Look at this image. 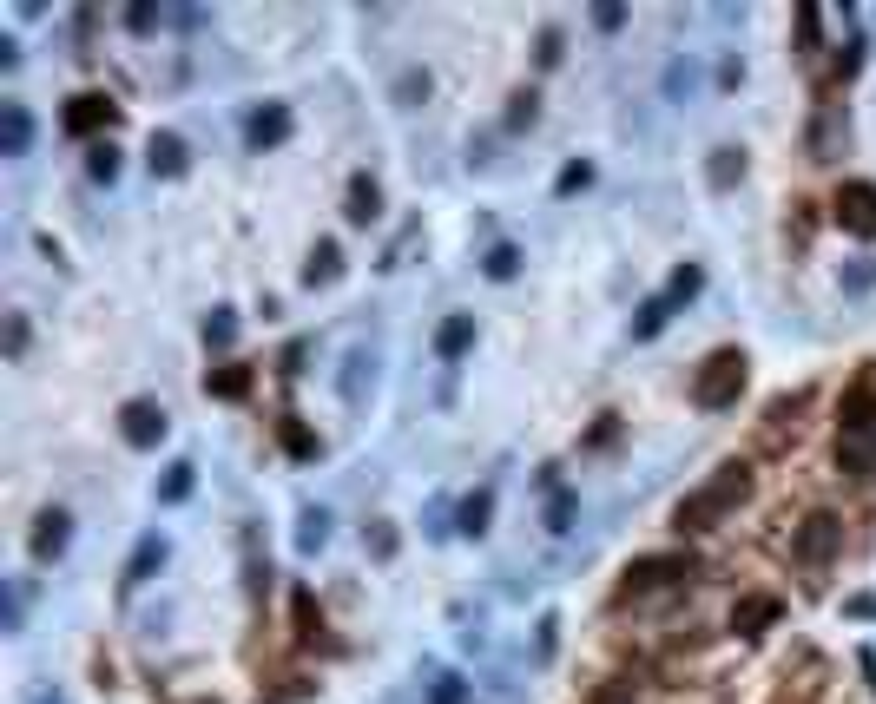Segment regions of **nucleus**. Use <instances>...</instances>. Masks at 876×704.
<instances>
[{"instance_id": "nucleus-18", "label": "nucleus", "mask_w": 876, "mask_h": 704, "mask_svg": "<svg viewBox=\"0 0 876 704\" xmlns=\"http://www.w3.org/2000/svg\"><path fill=\"white\" fill-rule=\"evenodd\" d=\"M738 172H745V152H732V145H725V152H712V185L718 191H732Z\"/></svg>"}, {"instance_id": "nucleus-13", "label": "nucleus", "mask_w": 876, "mask_h": 704, "mask_svg": "<svg viewBox=\"0 0 876 704\" xmlns=\"http://www.w3.org/2000/svg\"><path fill=\"white\" fill-rule=\"evenodd\" d=\"M27 139H33L27 106H0V145H7V158H20V152H27Z\"/></svg>"}, {"instance_id": "nucleus-20", "label": "nucleus", "mask_w": 876, "mask_h": 704, "mask_svg": "<svg viewBox=\"0 0 876 704\" xmlns=\"http://www.w3.org/2000/svg\"><path fill=\"white\" fill-rule=\"evenodd\" d=\"M297 639H303V645H317V639H323V612L310 606V593H297Z\"/></svg>"}, {"instance_id": "nucleus-29", "label": "nucleus", "mask_w": 876, "mask_h": 704, "mask_svg": "<svg viewBox=\"0 0 876 704\" xmlns=\"http://www.w3.org/2000/svg\"><path fill=\"white\" fill-rule=\"evenodd\" d=\"M593 704H633V698H626V691H600V698H593Z\"/></svg>"}, {"instance_id": "nucleus-14", "label": "nucleus", "mask_w": 876, "mask_h": 704, "mask_svg": "<svg viewBox=\"0 0 876 704\" xmlns=\"http://www.w3.org/2000/svg\"><path fill=\"white\" fill-rule=\"evenodd\" d=\"M376 211H383L376 178H350V224H376Z\"/></svg>"}, {"instance_id": "nucleus-24", "label": "nucleus", "mask_w": 876, "mask_h": 704, "mask_svg": "<svg viewBox=\"0 0 876 704\" xmlns=\"http://www.w3.org/2000/svg\"><path fill=\"white\" fill-rule=\"evenodd\" d=\"M336 264H343L336 244H317V251H310V277H336Z\"/></svg>"}, {"instance_id": "nucleus-28", "label": "nucleus", "mask_w": 876, "mask_h": 704, "mask_svg": "<svg viewBox=\"0 0 876 704\" xmlns=\"http://www.w3.org/2000/svg\"><path fill=\"white\" fill-rule=\"evenodd\" d=\"M435 704H462V678H442V691H435Z\"/></svg>"}, {"instance_id": "nucleus-6", "label": "nucleus", "mask_w": 876, "mask_h": 704, "mask_svg": "<svg viewBox=\"0 0 876 704\" xmlns=\"http://www.w3.org/2000/svg\"><path fill=\"white\" fill-rule=\"evenodd\" d=\"M692 290H699V264H685L679 277H672V290H666V297H653L646 310L633 316V336H639V343H646V336H659V329H666V316H672V303H685Z\"/></svg>"}, {"instance_id": "nucleus-15", "label": "nucleus", "mask_w": 876, "mask_h": 704, "mask_svg": "<svg viewBox=\"0 0 876 704\" xmlns=\"http://www.w3.org/2000/svg\"><path fill=\"white\" fill-rule=\"evenodd\" d=\"M468 343H475V316H448V323H442V329H435V349H442V356H448V362L462 356V349H468Z\"/></svg>"}, {"instance_id": "nucleus-19", "label": "nucleus", "mask_w": 876, "mask_h": 704, "mask_svg": "<svg viewBox=\"0 0 876 704\" xmlns=\"http://www.w3.org/2000/svg\"><path fill=\"white\" fill-rule=\"evenodd\" d=\"M165 560V547L159 540H139V553H132V566H126V586H145V573Z\"/></svg>"}, {"instance_id": "nucleus-21", "label": "nucleus", "mask_w": 876, "mask_h": 704, "mask_svg": "<svg viewBox=\"0 0 876 704\" xmlns=\"http://www.w3.org/2000/svg\"><path fill=\"white\" fill-rule=\"evenodd\" d=\"M488 494H468V501H462V533H481V527H488Z\"/></svg>"}, {"instance_id": "nucleus-1", "label": "nucleus", "mask_w": 876, "mask_h": 704, "mask_svg": "<svg viewBox=\"0 0 876 704\" xmlns=\"http://www.w3.org/2000/svg\"><path fill=\"white\" fill-rule=\"evenodd\" d=\"M745 494H751V474L732 461V468H718V481H705L699 494H685V501L672 507V527H679V533H705V527H718V520L732 514Z\"/></svg>"}, {"instance_id": "nucleus-22", "label": "nucleus", "mask_w": 876, "mask_h": 704, "mask_svg": "<svg viewBox=\"0 0 876 704\" xmlns=\"http://www.w3.org/2000/svg\"><path fill=\"white\" fill-rule=\"evenodd\" d=\"M192 474H198L192 461H178V468L165 474V501H185V494H192Z\"/></svg>"}, {"instance_id": "nucleus-23", "label": "nucleus", "mask_w": 876, "mask_h": 704, "mask_svg": "<svg viewBox=\"0 0 876 704\" xmlns=\"http://www.w3.org/2000/svg\"><path fill=\"white\" fill-rule=\"evenodd\" d=\"M514 270H521L514 244H494V251H488V277H514Z\"/></svg>"}, {"instance_id": "nucleus-30", "label": "nucleus", "mask_w": 876, "mask_h": 704, "mask_svg": "<svg viewBox=\"0 0 876 704\" xmlns=\"http://www.w3.org/2000/svg\"><path fill=\"white\" fill-rule=\"evenodd\" d=\"M40 704H60V698H40Z\"/></svg>"}, {"instance_id": "nucleus-10", "label": "nucleus", "mask_w": 876, "mask_h": 704, "mask_svg": "<svg viewBox=\"0 0 876 704\" xmlns=\"http://www.w3.org/2000/svg\"><path fill=\"white\" fill-rule=\"evenodd\" d=\"M837 461L863 481H876V428H857V435H837Z\"/></svg>"}, {"instance_id": "nucleus-4", "label": "nucleus", "mask_w": 876, "mask_h": 704, "mask_svg": "<svg viewBox=\"0 0 876 704\" xmlns=\"http://www.w3.org/2000/svg\"><path fill=\"white\" fill-rule=\"evenodd\" d=\"M837 547H844V520H837V514H811L804 527H797V540H791V553L804 566H824Z\"/></svg>"}, {"instance_id": "nucleus-25", "label": "nucleus", "mask_w": 876, "mask_h": 704, "mask_svg": "<svg viewBox=\"0 0 876 704\" xmlns=\"http://www.w3.org/2000/svg\"><path fill=\"white\" fill-rule=\"evenodd\" d=\"M86 172H93V178H112V172H119V152H112V145H99V152L86 158Z\"/></svg>"}, {"instance_id": "nucleus-12", "label": "nucleus", "mask_w": 876, "mask_h": 704, "mask_svg": "<svg viewBox=\"0 0 876 704\" xmlns=\"http://www.w3.org/2000/svg\"><path fill=\"white\" fill-rule=\"evenodd\" d=\"M284 132H290V112L284 106H264V112H251V126H244V139L264 152V145H284Z\"/></svg>"}, {"instance_id": "nucleus-27", "label": "nucleus", "mask_w": 876, "mask_h": 704, "mask_svg": "<svg viewBox=\"0 0 876 704\" xmlns=\"http://www.w3.org/2000/svg\"><path fill=\"white\" fill-rule=\"evenodd\" d=\"M205 336H211V343H231V316L218 310V316H211V323H205Z\"/></svg>"}, {"instance_id": "nucleus-16", "label": "nucleus", "mask_w": 876, "mask_h": 704, "mask_svg": "<svg viewBox=\"0 0 876 704\" xmlns=\"http://www.w3.org/2000/svg\"><path fill=\"white\" fill-rule=\"evenodd\" d=\"M152 172H185V139H172V132H159V139H152Z\"/></svg>"}, {"instance_id": "nucleus-17", "label": "nucleus", "mask_w": 876, "mask_h": 704, "mask_svg": "<svg viewBox=\"0 0 876 704\" xmlns=\"http://www.w3.org/2000/svg\"><path fill=\"white\" fill-rule=\"evenodd\" d=\"M211 395H224V402L251 395V369H238V362H231V369H218V376H211Z\"/></svg>"}, {"instance_id": "nucleus-9", "label": "nucleus", "mask_w": 876, "mask_h": 704, "mask_svg": "<svg viewBox=\"0 0 876 704\" xmlns=\"http://www.w3.org/2000/svg\"><path fill=\"white\" fill-rule=\"evenodd\" d=\"M771 619H778V599H771V593H745L732 606V632H738V639H758Z\"/></svg>"}, {"instance_id": "nucleus-3", "label": "nucleus", "mask_w": 876, "mask_h": 704, "mask_svg": "<svg viewBox=\"0 0 876 704\" xmlns=\"http://www.w3.org/2000/svg\"><path fill=\"white\" fill-rule=\"evenodd\" d=\"M699 566H692V553H653V560H633L626 566V586L620 593H653V586H672V579H692Z\"/></svg>"}, {"instance_id": "nucleus-11", "label": "nucleus", "mask_w": 876, "mask_h": 704, "mask_svg": "<svg viewBox=\"0 0 876 704\" xmlns=\"http://www.w3.org/2000/svg\"><path fill=\"white\" fill-rule=\"evenodd\" d=\"M66 527H73V520H66L60 507L40 514V527H33V560H60V553H66Z\"/></svg>"}, {"instance_id": "nucleus-26", "label": "nucleus", "mask_w": 876, "mask_h": 704, "mask_svg": "<svg viewBox=\"0 0 876 704\" xmlns=\"http://www.w3.org/2000/svg\"><path fill=\"white\" fill-rule=\"evenodd\" d=\"M797 40H804V53L817 47V7H797Z\"/></svg>"}, {"instance_id": "nucleus-7", "label": "nucleus", "mask_w": 876, "mask_h": 704, "mask_svg": "<svg viewBox=\"0 0 876 704\" xmlns=\"http://www.w3.org/2000/svg\"><path fill=\"white\" fill-rule=\"evenodd\" d=\"M119 428H126L132 448H159L165 441V408L159 402H126L119 408Z\"/></svg>"}, {"instance_id": "nucleus-2", "label": "nucleus", "mask_w": 876, "mask_h": 704, "mask_svg": "<svg viewBox=\"0 0 876 704\" xmlns=\"http://www.w3.org/2000/svg\"><path fill=\"white\" fill-rule=\"evenodd\" d=\"M745 395V356L738 349H712L699 362V376H692V402L699 408H732Z\"/></svg>"}, {"instance_id": "nucleus-5", "label": "nucleus", "mask_w": 876, "mask_h": 704, "mask_svg": "<svg viewBox=\"0 0 876 704\" xmlns=\"http://www.w3.org/2000/svg\"><path fill=\"white\" fill-rule=\"evenodd\" d=\"M837 224H844L850 237H876V185L870 178H850V185L837 191Z\"/></svg>"}, {"instance_id": "nucleus-8", "label": "nucleus", "mask_w": 876, "mask_h": 704, "mask_svg": "<svg viewBox=\"0 0 876 704\" xmlns=\"http://www.w3.org/2000/svg\"><path fill=\"white\" fill-rule=\"evenodd\" d=\"M119 119V106H112L106 93H80V99H66V132H99V126H112Z\"/></svg>"}]
</instances>
